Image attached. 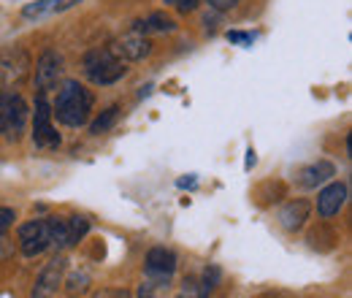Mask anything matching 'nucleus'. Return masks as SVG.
Listing matches in <instances>:
<instances>
[{"label":"nucleus","mask_w":352,"mask_h":298,"mask_svg":"<svg viewBox=\"0 0 352 298\" xmlns=\"http://www.w3.org/2000/svg\"><path fill=\"white\" fill-rule=\"evenodd\" d=\"M209 6H212L214 11H230V8L239 6V0H209Z\"/></svg>","instance_id":"obj_24"},{"label":"nucleus","mask_w":352,"mask_h":298,"mask_svg":"<svg viewBox=\"0 0 352 298\" xmlns=\"http://www.w3.org/2000/svg\"><path fill=\"white\" fill-rule=\"evenodd\" d=\"M228 41H233V43H252V41H255V33H239V30H230V33H228Z\"/></svg>","instance_id":"obj_22"},{"label":"nucleus","mask_w":352,"mask_h":298,"mask_svg":"<svg viewBox=\"0 0 352 298\" xmlns=\"http://www.w3.org/2000/svg\"><path fill=\"white\" fill-rule=\"evenodd\" d=\"M255 160H258V158H255V149L250 147V149H247V163H244V169L250 171L252 166H255Z\"/></svg>","instance_id":"obj_26"},{"label":"nucleus","mask_w":352,"mask_h":298,"mask_svg":"<svg viewBox=\"0 0 352 298\" xmlns=\"http://www.w3.org/2000/svg\"><path fill=\"white\" fill-rule=\"evenodd\" d=\"M44 14H52V0H36V3H28L22 8V17L25 19H38Z\"/></svg>","instance_id":"obj_18"},{"label":"nucleus","mask_w":352,"mask_h":298,"mask_svg":"<svg viewBox=\"0 0 352 298\" xmlns=\"http://www.w3.org/2000/svg\"><path fill=\"white\" fill-rule=\"evenodd\" d=\"M76 3H82V0H52V14H60V11H68V8H74Z\"/></svg>","instance_id":"obj_23"},{"label":"nucleus","mask_w":352,"mask_h":298,"mask_svg":"<svg viewBox=\"0 0 352 298\" xmlns=\"http://www.w3.org/2000/svg\"><path fill=\"white\" fill-rule=\"evenodd\" d=\"M125 74H128V63L120 60L111 52V46L92 49V52H87V57H85V76H87L92 85L98 87L117 85Z\"/></svg>","instance_id":"obj_2"},{"label":"nucleus","mask_w":352,"mask_h":298,"mask_svg":"<svg viewBox=\"0 0 352 298\" xmlns=\"http://www.w3.org/2000/svg\"><path fill=\"white\" fill-rule=\"evenodd\" d=\"M166 3H168V6H176L182 14H187V11H195L201 0H166Z\"/></svg>","instance_id":"obj_21"},{"label":"nucleus","mask_w":352,"mask_h":298,"mask_svg":"<svg viewBox=\"0 0 352 298\" xmlns=\"http://www.w3.org/2000/svg\"><path fill=\"white\" fill-rule=\"evenodd\" d=\"M220 277H222V271L217 266H206V271H204V285H201V298H206L217 285H220Z\"/></svg>","instance_id":"obj_17"},{"label":"nucleus","mask_w":352,"mask_h":298,"mask_svg":"<svg viewBox=\"0 0 352 298\" xmlns=\"http://www.w3.org/2000/svg\"><path fill=\"white\" fill-rule=\"evenodd\" d=\"M30 74V57L19 46H8L0 52V85L6 89L19 87Z\"/></svg>","instance_id":"obj_4"},{"label":"nucleus","mask_w":352,"mask_h":298,"mask_svg":"<svg viewBox=\"0 0 352 298\" xmlns=\"http://www.w3.org/2000/svg\"><path fill=\"white\" fill-rule=\"evenodd\" d=\"M33 141L36 147H60V133L52 125V103L46 98V92H38L36 98V111H33Z\"/></svg>","instance_id":"obj_6"},{"label":"nucleus","mask_w":352,"mask_h":298,"mask_svg":"<svg viewBox=\"0 0 352 298\" xmlns=\"http://www.w3.org/2000/svg\"><path fill=\"white\" fill-rule=\"evenodd\" d=\"M63 274H65V257L63 255H54L38 274L36 285H33V298H54L60 285H63Z\"/></svg>","instance_id":"obj_8"},{"label":"nucleus","mask_w":352,"mask_h":298,"mask_svg":"<svg viewBox=\"0 0 352 298\" xmlns=\"http://www.w3.org/2000/svg\"><path fill=\"white\" fill-rule=\"evenodd\" d=\"M135 298H160V288L144 279V282H141V288H138V296H135Z\"/></svg>","instance_id":"obj_20"},{"label":"nucleus","mask_w":352,"mask_h":298,"mask_svg":"<svg viewBox=\"0 0 352 298\" xmlns=\"http://www.w3.org/2000/svg\"><path fill=\"white\" fill-rule=\"evenodd\" d=\"M133 30H135V33H141V36H146V33H174L176 22L168 17V14L155 11V14H149L146 19L135 22V28H133Z\"/></svg>","instance_id":"obj_14"},{"label":"nucleus","mask_w":352,"mask_h":298,"mask_svg":"<svg viewBox=\"0 0 352 298\" xmlns=\"http://www.w3.org/2000/svg\"><path fill=\"white\" fill-rule=\"evenodd\" d=\"M176 271V255L166 247H152L146 253V260H144V274H146V282L157 285L160 290L168 288L171 277Z\"/></svg>","instance_id":"obj_5"},{"label":"nucleus","mask_w":352,"mask_h":298,"mask_svg":"<svg viewBox=\"0 0 352 298\" xmlns=\"http://www.w3.org/2000/svg\"><path fill=\"white\" fill-rule=\"evenodd\" d=\"M87 231H89V220H87V217H82V214H74V217H68V220H65V239H68V247L79 244V242L87 236Z\"/></svg>","instance_id":"obj_15"},{"label":"nucleus","mask_w":352,"mask_h":298,"mask_svg":"<svg viewBox=\"0 0 352 298\" xmlns=\"http://www.w3.org/2000/svg\"><path fill=\"white\" fill-rule=\"evenodd\" d=\"M117 117H120V106H109V109H103V111L89 123V133H92V136H100V133L111 130L114 128V123H117Z\"/></svg>","instance_id":"obj_16"},{"label":"nucleus","mask_w":352,"mask_h":298,"mask_svg":"<svg viewBox=\"0 0 352 298\" xmlns=\"http://www.w3.org/2000/svg\"><path fill=\"white\" fill-rule=\"evenodd\" d=\"M179 187H195V179L190 176V179H179Z\"/></svg>","instance_id":"obj_27"},{"label":"nucleus","mask_w":352,"mask_h":298,"mask_svg":"<svg viewBox=\"0 0 352 298\" xmlns=\"http://www.w3.org/2000/svg\"><path fill=\"white\" fill-rule=\"evenodd\" d=\"M117 298H131V296H128V293H120V296H117Z\"/></svg>","instance_id":"obj_28"},{"label":"nucleus","mask_w":352,"mask_h":298,"mask_svg":"<svg viewBox=\"0 0 352 298\" xmlns=\"http://www.w3.org/2000/svg\"><path fill=\"white\" fill-rule=\"evenodd\" d=\"M347 195H350V190H347L344 182H331V184H325V187L320 190V195H317V214H320L322 220L336 217V214L344 209Z\"/></svg>","instance_id":"obj_10"},{"label":"nucleus","mask_w":352,"mask_h":298,"mask_svg":"<svg viewBox=\"0 0 352 298\" xmlns=\"http://www.w3.org/2000/svg\"><path fill=\"white\" fill-rule=\"evenodd\" d=\"M14 220H16L14 209H0V239L8 233V228L14 225Z\"/></svg>","instance_id":"obj_19"},{"label":"nucleus","mask_w":352,"mask_h":298,"mask_svg":"<svg viewBox=\"0 0 352 298\" xmlns=\"http://www.w3.org/2000/svg\"><path fill=\"white\" fill-rule=\"evenodd\" d=\"M89 111H92V92L87 87L79 85L76 79L63 82L54 103H52V117H57V123H63L68 128H82V125H87Z\"/></svg>","instance_id":"obj_1"},{"label":"nucleus","mask_w":352,"mask_h":298,"mask_svg":"<svg viewBox=\"0 0 352 298\" xmlns=\"http://www.w3.org/2000/svg\"><path fill=\"white\" fill-rule=\"evenodd\" d=\"M111 52L120 57V60H125V63H138V60H144V57H149V52H152V43L146 36H141V33H128V36H122V39H117V41L111 43Z\"/></svg>","instance_id":"obj_11"},{"label":"nucleus","mask_w":352,"mask_h":298,"mask_svg":"<svg viewBox=\"0 0 352 298\" xmlns=\"http://www.w3.org/2000/svg\"><path fill=\"white\" fill-rule=\"evenodd\" d=\"M309 212H311V206H309V201H290V204H285L282 209H279V225L287 231V233H296V231H301L304 225H307L309 220Z\"/></svg>","instance_id":"obj_12"},{"label":"nucleus","mask_w":352,"mask_h":298,"mask_svg":"<svg viewBox=\"0 0 352 298\" xmlns=\"http://www.w3.org/2000/svg\"><path fill=\"white\" fill-rule=\"evenodd\" d=\"M28 114H30V109L19 92L0 89V133H6L11 141H16L25 133Z\"/></svg>","instance_id":"obj_3"},{"label":"nucleus","mask_w":352,"mask_h":298,"mask_svg":"<svg viewBox=\"0 0 352 298\" xmlns=\"http://www.w3.org/2000/svg\"><path fill=\"white\" fill-rule=\"evenodd\" d=\"M176 298H201V290H195L192 285H187V288H184Z\"/></svg>","instance_id":"obj_25"},{"label":"nucleus","mask_w":352,"mask_h":298,"mask_svg":"<svg viewBox=\"0 0 352 298\" xmlns=\"http://www.w3.org/2000/svg\"><path fill=\"white\" fill-rule=\"evenodd\" d=\"M63 76V57L54 49L41 52V57L36 60V89L38 92H49L54 89Z\"/></svg>","instance_id":"obj_9"},{"label":"nucleus","mask_w":352,"mask_h":298,"mask_svg":"<svg viewBox=\"0 0 352 298\" xmlns=\"http://www.w3.org/2000/svg\"><path fill=\"white\" fill-rule=\"evenodd\" d=\"M333 176H336L333 163H328V160H317V163H311V166H307V169L298 173V184H301L304 190H314V187L331 182Z\"/></svg>","instance_id":"obj_13"},{"label":"nucleus","mask_w":352,"mask_h":298,"mask_svg":"<svg viewBox=\"0 0 352 298\" xmlns=\"http://www.w3.org/2000/svg\"><path fill=\"white\" fill-rule=\"evenodd\" d=\"M19 247H22L25 257H38L52 247L46 220H30V222L19 225Z\"/></svg>","instance_id":"obj_7"}]
</instances>
